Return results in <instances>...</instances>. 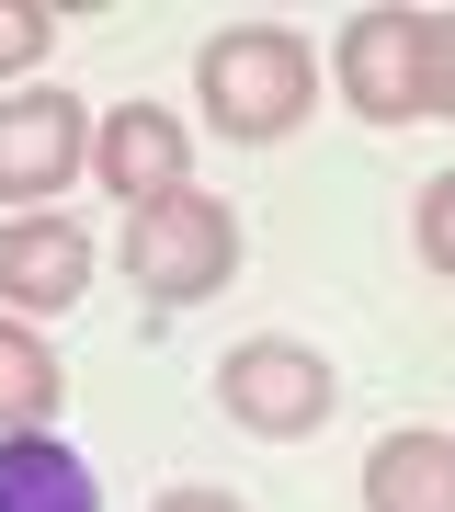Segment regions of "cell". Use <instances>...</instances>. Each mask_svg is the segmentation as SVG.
<instances>
[{"mask_svg":"<svg viewBox=\"0 0 455 512\" xmlns=\"http://www.w3.org/2000/svg\"><path fill=\"white\" fill-rule=\"evenodd\" d=\"M194 103H205V126H217L228 148H273V137L308 126L319 57L296 35H273V23H228V35L194 57Z\"/></svg>","mask_w":455,"mask_h":512,"instance_id":"6da1fadb","label":"cell"},{"mask_svg":"<svg viewBox=\"0 0 455 512\" xmlns=\"http://www.w3.org/2000/svg\"><path fill=\"white\" fill-rule=\"evenodd\" d=\"M239 274V217H228V194H205V183H182L160 205H126V285L148 296V308H205Z\"/></svg>","mask_w":455,"mask_h":512,"instance_id":"7a4b0ae2","label":"cell"},{"mask_svg":"<svg viewBox=\"0 0 455 512\" xmlns=\"http://www.w3.org/2000/svg\"><path fill=\"white\" fill-rule=\"evenodd\" d=\"M217 410L239 421V433H262V444H296V433L330 421V365L308 342H239L217 365Z\"/></svg>","mask_w":455,"mask_h":512,"instance_id":"3957f363","label":"cell"},{"mask_svg":"<svg viewBox=\"0 0 455 512\" xmlns=\"http://www.w3.org/2000/svg\"><path fill=\"white\" fill-rule=\"evenodd\" d=\"M69 171H91V103L57 92V80L12 92L0 103V194H12L23 217H46V194L69 183Z\"/></svg>","mask_w":455,"mask_h":512,"instance_id":"277c9868","label":"cell"},{"mask_svg":"<svg viewBox=\"0 0 455 512\" xmlns=\"http://www.w3.org/2000/svg\"><path fill=\"white\" fill-rule=\"evenodd\" d=\"M330 80L364 126H421V12H353L330 46Z\"/></svg>","mask_w":455,"mask_h":512,"instance_id":"5b68a950","label":"cell"},{"mask_svg":"<svg viewBox=\"0 0 455 512\" xmlns=\"http://www.w3.org/2000/svg\"><path fill=\"white\" fill-rule=\"evenodd\" d=\"M91 171H103V194L160 205V194L194 183V137H182V114H160V103H114L103 126H91Z\"/></svg>","mask_w":455,"mask_h":512,"instance_id":"8992f818","label":"cell"},{"mask_svg":"<svg viewBox=\"0 0 455 512\" xmlns=\"http://www.w3.org/2000/svg\"><path fill=\"white\" fill-rule=\"evenodd\" d=\"M91 296V228H69L46 205V217H12L0 228V308H80Z\"/></svg>","mask_w":455,"mask_h":512,"instance_id":"52a82bcc","label":"cell"},{"mask_svg":"<svg viewBox=\"0 0 455 512\" xmlns=\"http://www.w3.org/2000/svg\"><path fill=\"white\" fill-rule=\"evenodd\" d=\"M0 512H103V478L57 433H0Z\"/></svg>","mask_w":455,"mask_h":512,"instance_id":"ba28073f","label":"cell"},{"mask_svg":"<svg viewBox=\"0 0 455 512\" xmlns=\"http://www.w3.org/2000/svg\"><path fill=\"white\" fill-rule=\"evenodd\" d=\"M364 512H455V433H387L364 456Z\"/></svg>","mask_w":455,"mask_h":512,"instance_id":"9c48e42d","label":"cell"},{"mask_svg":"<svg viewBox=\"0 0 455 512\" xmlns=\"http://www.w3.org/2000/svg\"><path fill=\"white\" fill-rule=\"evenodd\" d=\"M57 399H69V365L46 353V330L0 319V433H46Z\"/></svg>","mask_w":455,"mask_h":512,"instance_id":"30bf717a","label":"cell"},{"mask_svg":"<svg viewBox=\"0 0 455 512\" xmlns=\"http://www.w3.org/2000/svg\"><path fill=\"white\" fill-rule=\"evenodd\" d=\"M455 114V12H421V126Z\"/></svg>","mask_w":455,"mask_h":512,"instance_id":"8fae6325","label":"cell"},{"mask_svg":"<svg viewBox=\"0 0 455 512\" xmlns=\"http://www.w3.org/2000/svg\"><path fill=\"white\" fill-rule=\"evenodd\" d=\"M410 239H421V262L455 285V171H433L421 183V205H410Z\"/></svg>","mask_w":455,"mask_h":512,"instance_id":"7c38bea8","label":"cell"},{"mask_svg":"<svg viewBox=\"0 0 455 512\" xmlns=\"http://www.w3.org/2000/svg\"><path fill=\"white\" fill-rule=\"evenodd\" d=\"M46 46H57V12H46V0H0V80H23Z\"/></svg>","mask_w":455,"mask_h":512,"instance_id":"4fadbf2b","label":"cell"},{"mask_svg":"<svg viewBox=\"0 0 455 512\" xmlns=\"http://www.w3.org/2000/svg\"><path fill=\"white\" fill-rule=\"evenodd\" d=\"M148 512H251V501H239V490H160Z\"/></svg>","mask_w":455,"mask_h":512,"instance_id":"5bb4252c","label":"cell"}]
</instances>
